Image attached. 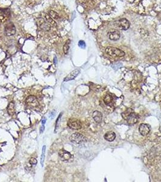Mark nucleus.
<instances>
[{
    "label": "nucleus",
    "mask_w": 161,
    "mask_h": 182,
    "mask_svg": "<svg viewBox=\"0 0 161 182\" xmlns=\"http://www.w3.org/2000/svg\"><path fill=\"white\" fill-rule=\"evenodd\" d=\"M54 63H55V64H56V63H57V60H56V57L54 58Z\"/></svg>",
    "instance_id": "a878e982"
},
{
    "label": "nucleus",
    "mask_w": 161,
    "mask_h": 182,
    "mask_svg": "<svg viewBox=\"0 0 161 182\" xmlns=\"http://www.w3.org/2000/svg\"><path fill=\"white\" fill-rule=\"evenodd\" d=\"M104 101L105 105L107 106H112L113 104V97L110 95H107L104 98Z\"/></svg>",
    "instance_id": "dca6fc26"
},
{
    "label": "nucleus",
    "mask_w": 161,
    "mask_h": 182,
    "mask_svg": "<svg viewBox=\"0 0 161 182\" xmlns=\"http://www.w3.org/2000/svg\"><path fill=\"white\" fill-rule=\"evenodd\" d=\"M79 72L80 71L79 69H75L74 71L71 72L68 75H67V76H66L64 78V81H68L74 80L78 75Z\"/></svg>",
    "instance_id": "9b49d317"
},
{
    "label": "nucleus",
    "mask_w": 161,
    "mask_h": 182,
    "mask_svg": "<svg viewBox=\"0 0 161 182\" xmlns=\"http://www.w3.org/2000/svg\"><path fill=\"white\" fill-rule=\"evenodd\" d=\"M139 131L142 136H146L150 131V128L148 125L145 123H142L139 127Z\"/></svg>",
    "instance_id": "1a4fd4ad"
},
{
    "label": "nucleus",
    "mask_w": 161,
    "mask_h": 182,
    "mask_svg": "<svg viewBox=\"0 0 161 182\" xmlns=\"http://www.w3.org/2000/svg\"><path fill=\"white\" fill-rule=\"evenodd\" d=\"M37 24L38 27L43 30L49 31L50 30V24L45 21L43 18H38L37 20Z\"/></svg>",
    "instance_id": "6e6552de"
},
{
    "label": "nucleus",
    "mask_w": 161,
    "mask_h": 182,
    "mask_svg": "<svg viewBox=\"0 0 161 182\" xmlns=\"http://www.w3.org/2000/svg\"><path fill=\"white\" fill-rule=\"evenodd\" d=\"M67 126L72 129L79 130L82 128V123L81 121L76 118H70L67 121Z\"/></svg>",
    "instance_id": "20e7f679"
},
{
    "label": "nucleus",
    "mask_w": 161,
    "mask_h": 182,
    "mask_svg": "<svg viewBox=\"0 0 161 182\" xmlns=\"http://www.w3.org/2000/svg\"><path fill=\"white\" fill-rule=\"evenodd\" d=\"M29 163L32 165H35L37 164V160L36 158H32L29 161Z\"/></svg>",
    "instance_id": "4be33fe9"
},
{
    "label": "nucleus",
    "mask_w": 161,
    "mask_h": 182,
    "mask_svg": "<svg viewBox=\"0 0 161 182\" xmlns=\"http://www.w3.org/2000/svg\"><path fill=\"white\" fill-rule=\"evenodd\" d=\"M78 45L80 47H81L82 49H84L85 47V43L84 41H79L78 43Z\"/></svg>",
    "instance_id": "5701e85b"
},
{
    "label": "nucleus",
    "mask_w": 161,
    "mask_h": 182,
    "mask_svg": "<svg viewBox=\"0 0 161 182\" xmlns=\"http://www.w3.org/2000/svg\"><path fill=\"white\" fill-rule=\"evenodd\" d=\"M49 15L52 18L55 19V20H59V16L58 14L56 13L55 11L53 10H50L49 12Z\"/></svg>",
    "instance_id": "aec40b11"
},
{
    "label": "nucleus",
    "mask_w": 161,
    "mask_h": 182,
    "mask_svg": "<svg viewBox=\"0 0 161 182\" xmlns=\"http://www.w3.org/2000/svg\"><path fill=\"white\" fill-rule=\"evenodd\" d=\"M45 150H46V146L44 145V146H43V149H42V154H41V161H40V163H41V165L42 167H43V166H44V159H45Z\"/></svg>",
    "instance_id": "a211bd4d"
},
{
    "label": "nucleus",
    "mask_w": 161,
    "mask_h": 182,
    "mask_svg": "<svg viewBox=\"0 0 161 182\" xmlns=\"http://www.w3.org/2000/svg\"><path fill=\"white\" fill-rule=\"evenodd\" d=\"M93 118L96 123H101L102 121V114L99 111H95L93 113Z\"/></svg>",
    "instance_id": "ddd939ff"
},
{
    "label": "nucleus",
    "mask_w": 161,
    "mask_h": 182,
    "mask_svg": "<svg viewBox=\"0 0 161 182\" xmlns=\"http://www.w3.org/2000/svg\"><path fill=\"white\" fill-rule=\"evenodd\" d=\"M70 140L73 143L81 144L87 142V138L83 134L79 132H75L71 135Z\"/></svg>",
    "instance_id": "7ed1b4c3"
},
{
    "label": "nucleus",
    "mask_w": 161,
    "mask_h": 182,
    "mask_svg": "<svg viewBox=\"0 0 161 182\" xmlns=\"http://www.w3.org/2000/svg\"><path fill=\"white\" fill-rule=\"evenodd\" d=\"M45 121H46V119L44 118V119L43 120V121H42V124H43V125H44V124L45 123Z\"/></svg>",
    "instance_id": "393cba45"
},
{
    "label": "nucleus",
    "mask_w": 161,
    "mask_h": 182,
    "mask_svg": "<svg viewBox=\"0 0 161 182\" xmlns=\"http://www.w3.org/2000/svg\"><path fill=\"white\" fill-rule=\"evenodd\" d=\"M7 112L8 114L10 116L14 115V114L15 113V103L13 102H10L9 103V104L7 106Z\"/></svg>",
    "instance_id": "2eb2a0df"
},
{
    "label": "nucleus",
    "mask_w": 161,
    "mask_h": 182,
    "mask_svg": "<svg viewBox=\"0 0 161 182\" xmlns=\"http://www.w3.org/2000/svg\"><path fill=\"white\" fill-rule=\"evenodd\" d=\"M45 20H46V21L47 22V23H49V24H52V25H55V26H56V22L53 20V18H52L49 15H48V14H45Z\"/></svg>",
    "instance_id": "f3484780"
},
{
    "label": "nucleus",
    "mask_w": 161,
    "mask_h": 182,
    "mask_svg": "<svg viewBox=\"0 0 161 182\" xmlns=\"http://www.w3.org/2000/svg\"><path fill=\"white\" fill-rule=\"evenodd\" d=\"M70 40H68L64 44V47H63V51H64V53L65 54H68L70 48Z\"/></svg>",
    "instance_id": "6ab92c4d"
},
{
    "label": "nucleus",
    "mask_w": 161,
    "mask_h": 182,
    "mask_svg": "<svg viewBox=\"0 0 161 182\" xmlns=\"http://www.w3.org/2000/svg\"><path fill=\"white\" fill-rule=\"evenodd\" d=\"M61 115H62V113H61V114H59V116H58V117L57 120H56V126H55V132H56V129H57V128H58V127L59 125L60 120H61Z\"/></svg>",
    "instance_id": "412c9836"
},
{
    "label": "nucleus",
    "mask_w": 161,
    "mask_h": 182,
    "mask_svg": "<svg viewBox=\"0 0 161 182\" xmlns=\"http://www.w3.org/2000/svg\"><path fill=\"white\" fill-rule=\"evenodd\" d=\"M105 52L107 55L113 57H122L125 55V52L119 49L113 47H107L105 49Z\"/></svg>",
    "instance_id": "f03ea898"
},
{
    "label": "nucleus",
    "mask_w": 161,
    "mask_h": 182,
    "mask_svg": "<svg viewBox=\"0 0 161 182\" xmlns=\"http://www.w3.org/2000/svg\"><path fill=\"white\" fill-rule=\"evenodd\" d=\"M16 33V28L13 23L7 24L4 27V34L6 36H12Z\"/></svg>",
    "instance_id": "0eeeda50"
},
{
    "label": "nucleus",
    "mask_w": 161,
    "mask_h": 182,
    "mask_svg": "<svg viewBox=\"0 0 161 182\" xmlns=\"http://www.w3.org/2000/svg\"><path fill=\"white\" fill-rule=\"evenodd\" d=\"M122 116L123 118L127 121L130 125H134L136 123L138 120V116L137 114H135L133 111V110L130 108H128L122 113Z\"/></svg>",
    "instance_id": "f257e3e1"
},
{
    "label": "nucleus",
    "mask_w": 161,
    "mask_h": 182,
    "mask_svg": "<svg viewBox=\"0 0 161 182\" xmlns=\"http://www.w3.org/2000/svg\"><path fill=\"white\" fill-rule=\"evenodd\" d=\"M108 38H110V40L112 41H117L120 38V33L118 30H115L110 31L108 33Z\"/></svg>",
    "instance_id": "f8f14e48"
},
{
    "label": "nucleus",
    "mask_w": 161,
    "mask_h": 182,
    "mask_svg": "<svg viewBox=\"0 0 161 182\" xmlns=\"http://www.w3.org/2000/svg\"><path fill=\"white\" fill-rule=\"evenodd\" d=\"M115 25L116 27L120 29L126 30L130 27V23L127 19L122 18L116 21L115 23Z\"/></svg>",
    "instance_id": "39448f33"
},
{
    "label": "nucleus",
    "mask_w": 161,
    "mask_h": 182,
    "mask_svg": "<svg viewBox=\"0 0 161 182\" xmlns=\"http://www.w3.org/2000/svg\"><path fill=\"white\" fill-rule=\"evenodd\" d=\"M116 134H115L114 132L110 131L105 133L104 137V138H105V140L111 142L115 140V139L116 138Z\"/></svg>",
    "instance_id": "4468645a"
},
{
    "label": "nucleus",
    "mask_w": 161,
    "mask_h": 182,
    "mask_svg": "<svg viewBox=\"0 0 161 182\" xmlns=\"http://www.w3.org/2000/svg\"><path fill=\"white\" fill-rule=\"evenodd\" d=\"M26 104L29 106L30 108L33 109H36V108L39 107V103L38 101L37 98L35 97V96L33 95H30L27 98H26Z\"/></svg>",
    "instance_id": "423d86ee"
},
{
    "label": "nucleus",
    "mask_w": 161,
    "mask_h": 182,
    "mask_svg": "<svg viewBox=\"0 0 161 182\" xmlns=\"http://www.w3.org/2000/svg\"><path fill=\"white\" fill-rule=\"evenodd\" d=\"M59 156L63 161H68L72 157V155L70 152L64 149H61L59 151Z\"/></svg>",
    "instance_id": "9d476101"
},
{
    "label": "nucleus",
    "mask_w": 161,
    "mask_h": 182,
    "mask_svg": "<svg viewBox=\"0 0 161 182\" xmlns=\"http://www.w3.org/2000/svg\"><path fill=\"white\" fill-rule=\"evenodd\" d=\"M44 126L43 125V126H42L41 127V128H40V133L42 134V133L44 132Z\"/></svg>",
    "instance_id": "b1692460"
}]
</instances>
